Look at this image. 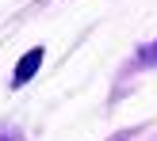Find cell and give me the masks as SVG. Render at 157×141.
Returning <instances> with one entry per match:
<instances>
[{
  "instance_id": "6da1fadb",
  "label": "cell",
  "mask_w": 157,
  "mask_h": 141,
  "mask_svg": "<svg viewBox=\"0 0 157 141\" xmlns=\"http://www.w3.org/2000/svg\"><path fill=\"white\" fill-rule=\"evenodd\" d=\"M38 65H42V46H35V50H27L19 57V65H15V76H12V84L15 88H23V84L31 80V76L38 73Z\"/></svg>"
},
{
  "instance_id": "7a4b0ae2",
  "label": "cell",
  "mask_w": 157,
  "mask_h": 141,
  "mask_svg": "<svg viewBox=\"0 0 157 141\" xmlns=\"http://www.w3.org/2000/svg\"><path fill=\"white\" fill-rule=\"evenodd\" d=\"M157 61V42L150 46V50H142V57H138V65H153Z\"/></svg>"
}]
</instances>
